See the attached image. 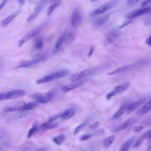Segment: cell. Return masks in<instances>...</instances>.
I'll return each instance as SVG.
<instances>
[{
    "label": "cell",
    "mask_w": 151,
    "mask_h": 151,
    "mask_svg": "<svg viewBox=\"0 0 151 151\" xmlns=\"http://www.w3.org/2000/svg\"><path fill=\"white\" fill-rule=\"evenodd\" d=\"M150 111H151V97L143 104L142 107L137 111V113L139 115H143Z\"/></svg>",
    "instance_id": "17"
},
{
    "label": "cell",
    "mask_w": 151,
    "mask_h": 151,
    "mask_svg": "<svg viewBox=\"0 0 151 151\" xmlns=\"http://www.w3.org/2000/svg\"><path fill=\"white\" fill-rule=\"evenodd\" d=\"M119 0H110L105 4L100 5L98 8H97L96 9H94L91 14V16H96L100 14H101L111 9L112 7H113L117 2Z\"/></svg>",
    "instance_id": "7"
},
{
    "label": "cell",
    "mask_w": 151,
    "mask_h": 151,
    "mask_svg": "<svg viewBox=\"0 0 151 151\" xmlns=\"http://www.w3.org/2000/svg\"><path fill=\"white\" fill-rule=\"evenodd\" d=\"M4 111L5 112H14V111H21V106H9L4 109Z\"/></svg>",
    "instance_id": "31"
},
{
    "label": "cell",
    "mask_w": 151,
    "mask_h": 151,
    "mask_svg": "<svg viewBox=\"0 0 151 151\" xmlns=\"http://www.w3.org/2000/svg\"><path fill=\"white\" fill-rule=\"evenodd\" d=\"M38 104V103L37 101H31L27 103H25L21 106V111H26V110H30L34 108H35Z\"/></svg>",
    "instance_id": "23"
},
{
    "label": "cell",
    "mask_w": 151,
    "mask_h": 151,
    "mask_svg": "<svg viewBox=\"0 0 151 151\" xmlns=\"http://www.w3.org/2000/svg\"><path fill=\"white\" fill-rule=\"evenodd\" d=\"M151 3V0H145L142 3V6H146L147 5Z\"/></svg>",
    "instance_id": "42"
},
{
    "label": "cell",
    "mask_w": 151,
    "mask_h": 151,
    "mask_svg": "<svg viewBox=\"0 0 151 151\" xmlns=\"http://www.w3.org/2000/svg\"><path fill=\"white\" fill-rule=\"evenodd\" d=\"M150 126H151V116L149 117H147V119L143 120L139 124L136 125L133 128V131L135 132H140L146 127H149Z\"/></svg>",
    "instance_id": "14"
},
{
    "label": "cell",
    "mask_w": 151,
    "mask_h": 151,
    "mask_svg": "<svg viewBox=\"0 0 151 151\" xmlns=\"http://www.w3.org/2000/svg\"><path fill=\"white\" fill-rule=\"evenodd\" d=\"M39 127L35 123L32 125V127L29 130V131L28 132V134H27V137L28 138H30L31 137H32L33 135H34L35 133H37L38 131Z\"/></svg>",
    "instance_id": "28"
},
{
    "label": "cell",
    "mask_w": 151,
    "mask_h": 151,
    "mask_svg": "<svg viewBox=\"0 0 151 151\" xmlns=\"http://www.w3.org/2000/svg\"><path fill=\"white\" fill-rule=\"evenodd\" d=\"M9 0H2L1 5H0V9L1 10L2 9V8L5 5V4H6V2L8 1Z\"/></svg>",
    "instance_id": "41"
},
{
    "label": "cell",
    "mask_w": 151,
    "mask_h": 151,
    "mask_svg": "<svg viewBox=\"0 0 151 151\" xmlns=\"http://www.w3.org/2000/svg\"><path fill=\"white\" fill-rule=\"evenodd\" d=\"M136 121H137V120H136V118H134V117H130L129 119L126 120L123 123L119 124L116 127H115V129H114V132H119L120 131H122V130L127 129L129 126H132Z\"/></svg>",
    "instance_id": "12"
},
{
    "label": "cell",
    "mask_w": 151,
    "mask_h": 151,
    "mask_svg": "<svg viewBox=\"0 0 151 151\" xmlns=\"http://www.w3.org/2000/svg\"><path fill=\"white\" fill-rule=\"evenodd\" d=\"M25 1H26V0H18V1L19 2V3L20 4H21V5L24 4L25 3Z\"/></svg>",
    "instance_id": "44"
},
{
    "label": "cell",
    "mask_w": 151,
    "mask_h": 151,
    "mask_svg": "<svg viewBox=\"0 0 151 151\" xmlns=\"http://www.w3.org/2000/svg\"><path fill=\"white\" fill-rule=\"evenodd\" d=\"M130 86V83L129 82H126L124 83L119 86H117L115 87L111 91H110L106 96L107 99L109 100L113 96H115L116 95L122 94L124 93L125 91H126L128 88Z\"/></svg>",
    "instance_id": "8"
},
{
    "label": "cell",
    "mask_w": 151,
    "mask_h": 151,
    "mask_svg": "<svg viewBox=\"0 0 151 151\" xmlns=\"http://www.w3.org/2000/svg\"><path fill=\"white\" fill-rule=\"evenodd\" d=\"M110 18V15H106L98 19H97L95 22V24L97 26H101L102 25L104 24Z\"/></svg>",
    "instance_id": "27"
},
{
    "label": "cell",
    "mask_w": 151,
    "mask_h": 151,
    "mask_svg": "<svg viewBox=\"0 0 151 151\" xmlns=\"http://www.w3.org/2000/svg\"><path fill=\"white\" fill-rule=\"evenodd\" d=\"M18 13H19L18 11H16V12L12 13V14L9 15L8 17H7L6 18H5L4 19H3L2 21L1 25L4 27L8 26L9 24V23L17 16Z\"/></svg>",
    "instance_id": "22"
},
{
    "label": "cell",
    "mask_w": 151,
    "mask_h": 151,
    "mask_svg": "<svg viewBox=\"0 0 151 151\" xmlns=\"http://www.w3.org/2000/svg\"><path fill=\"white\" fill-rule=\"evenodd\" d=\"M138 1H139V0H128L127 1V4L129 5H133L136 4Z\"/></svg>",
    "instance_id": "39"
},
{
    "label": "cell",
    "mask_w": 151,
    "mask_h": 151,
    "mask_svg": "<svg viewBox=\"0 0 151 151\" xmlns=\"http://www.w3.org/2000/svg\"><path fill=\"white\" fill-rule=\"evenodd\" d=\"M70 71L68 70H60L49 74H47L42 78L37 80V84H43L46 83H49L55 80L63 78L68 75Z\"/></svg>",
    "instance_id": "2"
},
{
    "label": "cell",
    "mask_w": 151,
    "mask_h": 151,
    "mask_svg": "<svg viewBox=\"0 0 151 151\" xmlns=\"http://www.w3.org/2000/svg\"><path fill=\"white\" fill-rule=\"evenodd\" d=\"M52 140L55 144H57L58 145H60L65 140V135L64 134H60L57 136L54 137L52 139Z\"/></svg>",
    "instance_id": "30"
},
{
    "label": "cell",
    "mask_w": 151,
    "mask_h": 151,
    "mask_svg": "<svg viewBox=\"0 0 151 151\" xmlns=\"http://www.w3.org/2000/svg\"><path fill=\"white\" fill-rule=\"evenodd\" d=\"M115 139H116L115 135H110L109 137H106L103 140V146L105 148L109 147L113 143V142L115 140Z\"/></svg>",
    "instance_id": "26"
},
{
    "label": "cell",
    "mask_w": 151,
    "mask_h": 151,
    "mask_svg": "<svg viewBox=\"0 0 151 151\" xmlns=\"http://www.w3.org/2000/svg\"><path fill=\"white\" fill-rule=\"evenodd\" d=\"M62 113H63V112L59 113H58L57 114H55V115H53V116L50 117L49 119H48V120L50 121V122H54V121L57 120V119L61 118Z\"/></svg>",
    "instance_id": "35"
},
{
    "label": "cell",
    "mask_w": 151,
    "mask_h": 151,
    "mask_svg": "<svg viewBox=\"0 0 151 151\" xmlns=\"http://www.w3.org/2000/svg\"><path fill=\"white\" fill-rule=\"evenodd\" d=\"M42 8H43V4L42 2H41L37 6V7L35 8L34 11L32 12V14L27 18V21L31 22L32 20H34V19H35L38 16V15L40 14V12H41Z\"/></svg>",
    "instance_id": "16"
},
{
    "label": "cell",
    "mask_w": 151,
    "mask_h": 151,
    "mask_svg": "<svg viewBox=\"0 0 151 151\" xmlns=\"http://www.w3.org/2000/svg\"><path fill=\"white\" fill-rule=\"evenodd\" d=\"M64 38V44H68L72 42L74 40V36L73 34L68 29H65L62 34Z\"/></svg>",
    "instance_id": "18"
},
{
    "label": "cell",
    "mask_w": 151,
    "mask_h": 151,
    "mask_svg": "<svg viewBox=\"0 0 151 151\" xmlns=\"http://www.w3.org/2000/svg\"><path fill=\"white\" fill-rule=\"evenodd\" d=\"M45 56H41L38 57V58H36L35 59H32L31 60L29 61H25L21 63L17 67H16V68H29L31 67H32L33 65H36L38 63L43 61L45 59Z\"/></svg>",
    "instance_id": "11"
},
{
    "label": "cell",
    "mask_w": 151,
    "mask_h": 151,
    "mask_svg": "<svg viewBox=\"0 0 151 151\" xmlns=\"http://www.w3.org/2000/svg\"><path fill=\"white\" fill-rule=\"evenodd\" d=\"M135 138L134 137H132L130 139H129L127 140H126L121 146L120 150V151H126L129 149V148L131 147V146L133 145V142H134Z\"/></svg>",
    "instance_id": "24"
},
{
    "label": "cell",
    "mask_w": 151,
    "mask_h": 151,
    "mask_svg": "<svg viewBox=\"0 0 151 151\" xmlns=\"http://www.w3.org/2000/svg\"><path fill=\"white\" fill-rule=\"evenodd\" d=\"M97 1V0H90L91 2H94V1Z\"/></svg>",
    "instance_id": "46"
},
{
    "label": "cell",
    "mask_w": 151,
    "mask_h": 151,
    "mask_svg": "<svg viewBox=\"0 0 151 151\" xmlns=\"http://www.w3.org/2000/svg\"><path fill=\"white\" fill-rule=\"evenodd\" d=\"M83 84V81H73L72 83L67 84L64 87H62L61 90L64 93H66L68 92L70 90H73L74 89L77 88L79 87H80L81 86H82Z\"/></svg>",
    "instance_id": "15"
},
{
    "label": "cell",
    "mask_w": 151,
    "mask_h": 151,
    "mask_svg": "<svg viewBox=\"0 0 151 151\" xmlns=\"http://www.w3.org/2000/svg\"><path fill=\"white\" fill-rule=\"evenodd\" d=\"M147 139V133L146 132L145 133H144L143 134H142L134 143L133 147H138L139 146H140L141 145V144L144 142V140L145 139Z\"/></svg>",
    "instance_id": "29"
},
{
    "label": "cell",
    "mask_w": 151,
    "mask_h": 151,
    "mask_svg": "<svg viewBox=\"0 0 151 151\" xmlns=\"http://www.w3.org/2000/svg\"><path fill=\"white\" fill-rule=\"evenodd\" d=\"M101 70V67H97L94 68H88L84 70H83L80 72H78L76 74H74L70 76V80L73 81H77L81 80V79L88 77V76H92L93 75H96Z\"/></svg>",
    "instance_id": "3"
},
{
    "label": "cell",
    "mask_w": 151,
    "mask_h": 151,
    "mask_svg": "<svg viewBox=\"0 0 151 151\" xmlns=\"http://www.w3.org/2000/svg\"><path fill=\"white\" fill-rule=\"evenodd\" d=\"M93 136V134H84L80 136V140L81 141H85V140H88V139L91 138Z\"/></svg>",
    "instance_id": "36"
},
{
    "label": "cell",
    "mask_w": 151,
    "mask_h": 151,
    "mask_svg": "<svg viewBox=\"0 0 151 151\" xmlns=\"http://www.w3.org/2000/svg\"><path fill=\"white\" fill-rule=\"evenodd\" d=\"M64 44V38H63V37L62 35V34L59 37V38H58L57 41H56V43L55 44V46H54V48L55 50H58L59 49L61 45Z\"/></svg>",
    "instance_id": "33"
},
{
    "label": "cell",
    "mask_w": 151,
    "mask_h": 151,
    "mask_svg": "<svg viewBox=\"0 0 151 151\" xmlns=\"http://www.w3.org/2000/svg\"><path fill=\"white\" fill-rule=\"evenodd\" d=\"M148 60L146 59L141 60L137 61H136L135 63L122 66L121 67H119L110 73H109V75H113V74H119V73H126L128 71H130L134 70H136L137 68H139L140 67H142L145 65H146L148 63Z\"/></svg>",
    "instance_id": "1"
},
{
    "label": "cell",
    "mask_w": 151,
    "mask_h": 151,
    "mask_svg": "<svg viewBox=\"0 0 151 151\" xmlns=\"http://www.w3.org/2000/svg\"><path fill=\"white\" fill-rule=\"evenodd\" d=\"M57 127H58V124L57 123H55L54 122H50L49 120L48 122L43 123L42 124H41V125L40 126L41 129L43 130H47L55 129Z\"/></svg>",
    "instance_id": "21"
},
{
    "label": "cell",
    "mask_w": 151,
    "mask_h": 151,
    "mask_svg": "<svg viewBox=\"0 0 151 151\" xmlns=\"http://www.w3.org/2000/svg\"><path fill=\"white\" fill-rule=\"evenodd\" d=\"M54 93L52 91H49L46 93H37L32 95L31 97L37 101L38 103H47L50 101L54 97Z\"/></svg>",
    "instance_id": "5"
},
{
    "label": "cell",
    "mask_w": 151,
    "mask_h": 151,
    "mask_svg": "<svg viewBox=\"0 0 151 151\" xmlns=\"http://www.w3.org/2000/svg\"><path fill=\"white\" fill-rule=\"evenodd\" d=\"M60 4V2H55L52 4H51L48 7V8L47 9V15L48 16H50L51 14H52V13L54 12V11L55 9V8H57Z\"/></svg>",
    "instance_id": "32"
},
{
    "label": "cell",
    "mask_w": 151,
    "mask_h": 151,
    "mask_svg": "<svg viewBox=\"0 0 151 151\" xmlns=\"http://www.w3.org/2000/svg\"><path fill=\"white\" fill-rule=\"evenodd\" d=\"M82 20V14L81 10L79 8H76L71 17V25L73 27L77 28L78 27L81 22Z\"/></svg>",
    "instance_id": "9"
},
{
    "label": "cell",
    "mask_w": 151,
    "mask_h": 151,
    "mask_svg": "<svg viewBox=\"0 0 151 151\" xmlns=\"http://www.w3.org/2000/svg\"><path fill=\"white\" fill-rule=\"evenodd\" d=\"M43 47H44V42L41 38H39L37 39L34 42V44L32 47L33 51L32 52L34 53V52H40L42 50Z\"/></svg>",
    "instance_id": "20"
},
{
    "label": "cell",
    "mask_w": 151,
    "mask_h": 151,
    "mask_svg": "<svg viewBox=\"0 0 151 151\" xmlns=\"http://www.w3.org/2000/svg\"><path fill=\"white\" fill-rule=\"evenodd\" d=\"M146 150H150V151H151V145H150L149 146H148V147L147 148Z\"/></svg>",
    "instance_id": "45"
},
{
    "label": "cell",
    "mask_w": 151,
    "mask_h": 151,
    "mask_svg": "<svg viewBox=\"0 0 151 151\" xmlns=\"http://www.w3.org/2000/svg\"><path fill=\"white\" fill-rule=\"evenodd\" d=\"M132 21V19H130V18H126V19L124 21V22H123V24L120 26V28H123L126 25H127L128 24H129Z\"/></svg>",
    "instance_id": "37"
},
{
    "label": "cell",
    "mask_w": 151,
    "mask_h": 151,
    "mask_svg": "<svg viewBox=\"0 0 151 151\" xmlns=\"http://www.w3.org/2000/svg\"><path fill=\"white\" fill-rule=\"evenodd\" d=\"M99 122H95L91 123L89 126V128L91 130H94L99 126Z\"/></svg>",
    "instance_id": "38"
},
{
    "label": "cell",
    "mask_w": 151,
    "mask_h": 151,
    "mask_svg": "<svg viewBox=\"0 0 151 151\" xmlns=\"http://www.w3.org/2000/svg\"><path fill=\"white\" fill-rule=\"evenodd\" d=\"M151 12V7H145L140 9H137L132 11L126 15V18L133 19L142 15L149 14Z\"/></svg>",
    "instance_id": "10"
},
{
    "label": "cell",
    "mask_w": 151,
    "mask_h": 151,
    "mask_svg": "<svg viewBox=\"0 0 151 151\" xmlns=\"http://www.w3.org/2000/svg\"><path fill=\"white\" fill-rule=\"evenodd\" d=\"M86 125H87V122H83L82 123H81L80 124L77 126L76 127L74 131V134H78L79 132H80L86 126Z\"/></svg>",
    "instance_id": "34"
},
{
    "label": "cell",
    "mask_w": 151,
    "mask_h": 151,
    "mask_svg": "<svg viewBox=\"0 0 151 151\" xmlns=\"http://www.w3.org/2000/svg\"><path fill=\"white\" fill-rule=\"evenodd\" d=\"M145 43L147 45L151 47V35H150L148 38H147V39L145 40Z\"/></svg>",
    "instance_id": "40"
},
{
    "label": "cell",
    "mask_w": 151,
    "mask_h": 151,
    "mask_svg": "<svg viewBox=\"0 0 151 151\" xmlns=\"http://www.w3.org/2000/svg\"><path fill=\"white\" fill-rule=\"evenodd\" d=\"M94 47H91L90 48V51H89L88 54V57H91V55L93 54V52H94Z\"/></svg>",
    "instance_id": "43"
},
{
    "label": "cell",
    "mask_w": 151,
    "mask_h": 151,
    "mask_svg": "<svg viewBox=\"0 0 151 151\" xmlns=\"http://www.w3.org/2000/svg\"><path fill=\"white\" fill-rule=\"evenodd\" d=\"M146 101V97H144L142 99H140L133 103H132L130 104H128L127 106V112L128 113H131L137 109H138L140 106L143 105Z\"/></svg>",
    "instance_id": "13"
},
{
    "label": "cell",
    "mask_w": 151,
    "mask_h": 151,
    "mask_svg": "<svg viewBox=\"0 0 151 151\" xmlns=\"http://www.w3.org/2000/svg\"><path fill=\"white\" fill-rule=\"evenodd\" d=\"M25 94V91L21 89H15L9 91L2 93L0 94V100H8L20 98Z\"/></svg>",
    "instance_id": "4"
},
{
    "label": "cell",
    "mask_w": 151,
    "mask_h": 151,
    "mask_svg": "<svg viewBox=\"0 0 151 151\" xmlns=\"http://www.w3.org/2000/svg\"><path fill=\"white\" fill-rule=\"evenodd\" d=\"M127 103H125L123 105H122L119 109L111 117V119L112 120H116L119 119L120 117H121L125 112L127 111V106H128Z\"/></svg>",
    "instance_id": "19"
},
{
    "label": "cell",
    "mask_w": 151,
    "mask_h": 151,
    "mask_svg": "<svg viewBox=\"0 0 151 151\" xmlns=\"http://www.w3.org/2000/svg\"><path fill=\"white\" fill-rule=\"evenodd\" d=\"M43 28V25H39L31 31H29L28 33H27L18 42V45L19 47H22L24 44H25L26 42H27L28 41H29L31 39L35 37L38 34V33L41 31V29Z\"/></svg>",
    "instance_id": "6"
},
{
    "label": "cell",
    "mask_w": 151,
    "mask_h": 151,
    "mask_svg": "<svg viewBox=\"0 0 151 151\" xmlns=\"http://www.w3.org/2000/svg\"><path fill=\"white\" fill-rule=\"evenodd\" d=\"M75 114V111L73 109H68L64 111H63L61 119H68L73 117Z\"/></svg>",
    "instance_id": "25"
}]
</instances>
